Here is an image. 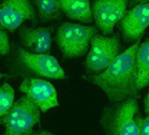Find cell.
Masks as SVG:
<instances>
[{
	"label": "cell",
	"mask_w": 149,
	"mask_h": 135,
	"mask_svg": "<svg viewBox=\"0 0 149 135\" xmlns=\"http://www.w3.org/2000/svg\"><path fill=\"white\" fill-rule=\"evenodd\" d=\"M140 40L131 45L98 75L84 77L88 82L98 86L112 103L121 102L138 96L135 77V57Z\"/></svg>",
	"instance_id": "6da1fadb"
},
{
	"label": "cell",
	"mask_w": 149,
	"mask_h": 135,
	"mask_svg": "<svg viewBox=\"0 0 149 135\" xmlns=\"http://www.w3.org/2000/svg\"><path fill=\"white\" fill-rule=\"evenodd\" d=\"M98 32L96 26L63 22L58 27L54 40L65 59H74L87 54L91 39Z\"/></svg>",
	"instance_id": "7a4b0ae2"
},
{
	"label": "cell",
	"mask_w": 149,
	"mask_h": 135,
	"mask_svg": "<svg viewBox=\"0 0 149 135\" xmlns=\"http://www.w3.org/2000/svg\"><path fill=\"white\" fill-rule=\"evenodd\" d=\"M139 111L136 97H130L104 110L101 125L106 135H139L135 120Z\"/></svg>",
	"instance_id": "3957f363"
},
{
	"label": "cell",
	"mask_w": 149,
	"mask_h": 135,
	"mask_svg": "<svg viewBox=\"0 0 149 135\" xmlns=\"http://www.w3.org/2000/svg\"><path fill=\"white\" fill-rule=\"evenodd\" d=\"M40 120V108L27 97H21L14 103L9 112L0 119L6 127L3 135H31Z\"/></svg>",
	"instance_id": "277c9868"
},
{
	"label": "cell",
	"mask_w": 149,
	"mask_h": 135,
	"mask_svg": "<svg viewBox=\"0 0 149 135\" xmlns=\"http://www.w3.org/2000/svg\"><path fill=\"white\" fill-rule=\"evenodd\" d=\"M121 44L117 34L106 36L96 34L91 41L84 67L90 75H98L104 71L110 64L120 54Z\"/></svg>",
	"instance_id": "5b68a950"
},
{
	"label": "cell",
	"mask_w": 149,
	"mask_h": 135,
	"mask_svg": "<svg viewBox=\"0 0 149 135\" xmlns=\"http://www.w3.org/2000/svg\"><path fill=\"white\" fill-rule=\"evenodd\" d=\"M128 5L129 0H93L92 17L104 35H113L114 28L125 15Z\"/></svg>",
	"instance_id": "8992f818"
},
{
	"label": "cell",
	"mask_w": 149,
	"mask_h": 135,
	"mask_svg": "<svg viewBox=\"0 0 149 135\" xmlns=\"http://www.w3.org/2000/svg\"><path fill=\"white\" fill-rule=\"evenodd\" d=\"M17 54L21 65L36 77L56 80L67 78L58 61L50 54L30 53L20 47H18Z\"/></svg>",
	"instance_id": "52a82bcc"
},
{
	"label": "cell",
	"mask_w": 149,
	"mask_h": 135,
	"mask_svg": "<svg viewBox=\"0 0 149 135\" xmlns=\"http://www.w3.org/2000/svg\"><path fill=\"white\" fill-rule=\"evenodd\" d=\"M26 20L38 22L31 0H2L0 3V29L14 32Z\"/></svg>",
	"instance_id": "ba28073f"
},
{
	"label": "cell",
	"mask_w": 149,
	"mask_h": 135,
	"mask_svg": "<svg viewBox=\"0 0 149 135\" xmlns=\"http://www.w3.org/2000/svg\"><path fill=\"white\" fill-rule=\"evenodd\" d=\"M148 26L149 2L139 4L132 7L118 24L121 38L128 45H132L140 40Z\"/></svg>",
	"instance_id": "9c48e42d"
},
{
	"label": "cell",
	"mask_w": 149,
	"mask_h": 135,
	"mask_svg": "<svg viewBox=\"0 0 149 135\" xmlns=\"http://www.w3.org/2000/svg\"><path fill=\"white\" fill-rule=\"evenodd\" d=\"M19 90L27 96L43 112L59 104L55 88L46 80L26 78L21 83Z\"/></svg>",
	"instance_id": "30bf717a"
},
{
	"label": "cell",
	"mask_w": 149,
	"mask_h": 135,
	"mask_svg": "<svg viewBox=\"0 0 149 135\" xmlns=\"http://www.w3.org/2000/svg\"><path fill=\"white\" fill-rule=\"evenodd\" d=\"M53 26L48 27H27L21 26L19 29L20 44L34 54H47L52 44Z\"/></svg>",
	"instance_id": "8fae6325"
},
{
	"label": "cell",
	"mask_w": 149,
	"mask_h": 135,
	"mask_svg": "<svg viewBox=\"0 0 149 135\" xmlns=\"http://www.w3.org/2000/svg\"><path fill=\"white\" fill-rule=\"evenodd\" d=\"M61 10L72 20L84 24H92L94 22L90 0H61Z\"/></svg>",
	"instance_id": "7c38bea8"
},
{
	"label": "cell",
	"mask_w": 149,
	"mask_h": 135,
	"mask_svg": "<svg viewBox=\"0 0 149 135\" xmlns=\"http://www.w3.org/2000/svg\"><path fill=\"white\" fill-rule=\"evenodd\" d=\"M135 77L138 90L149 85V40L138 48L135 57Z\"/></svg>",
	"instance_id": "4fadbf2b"
},
{
	"label": "cell",
	"mask_w": 149,
	"mask_h": 135,
	"mask_svg": "<svg viewBox=\"0 0 149 135\" xmlns=\"http://www.w3.org/2000/svg\"><path fill=\"white\" fill-rule=\"evenodd\" d=\"M38 19L40 23L58 20L62 16L61 0H34Z\"/></svg>",
	"instance_id": "5bb4252c"
},
{
	"label": "cell",
	"mask_w": 149,
	"mask_h": 135,
	"mask_svg": "<svg viewBox=\"0 0 149 135\" xmlns=\"http://www.w3.org/2000/svg\"><path fill=\"white\" fill-rule=\"evenodd\" d=\"M14 104V90L7 83L0 87V118L6 116Z\"/></svg>",
	"instance_id": "9a60e30c"
},
{
	"label": "cell",
	"mask_w": 149,
	"mask_h": 135,
	"mask_svg": "<svg viewBox=\"0 0 149 135\" xmlns=\"http://www.w3.org/2000/svg\"><path fill=\"white\" fill-rule=\"evenodd\" d=\"M10 52L9 35L6 30L0 29V54L6 55Z\"/></svg>",
	"instance_id": "2e32d148"
},
{
	"label": "cell",
	"mask_w": 149,
	"mask_h": 135,
	"mask_svg": "<svg viewBox=\"0 0 149 135\" xmlns=\"http://www.w3.org/2000/svg\"><path fill=\"white\" fill-rule=\"evenodd\" d=\"M135 120L139 128V135H149V115L145 118L136 115Z\"/></svg>",
	"instance_id": "e0dca14e"
},
{
	"label": "cell",
	"mask_w": 149,
	"mask_h": 135,
	"mask_svg": "<svg viewBox=\"0 0 149 135\" xmlns=\"http://www.w3.org/2000/svg\"><path fill=\"white\" fill-rule=\"evenodd\" d=\"M147 2H149V0H129L128 8H132L139 4H144V3H147Z\"/></svg>",
	"instance_id": "ac0fdd59"
},
{
	"label": "cell",
	"mask_w": 149,
	"mask_h": 135,
	"mask_svg": "<svg viewBox=\"0 0 149 135\" xmlns=\"http://www.w3.org/2000/svg\"><path fill=\"white\" fill-rule=\"evenodd\" d=\"M144 107H145V111L147 115H149V92L146 94L145 99H144Z\"/></svg>",
	"instance_id": "d6986e66"
},
{
	"label": "cell",
	"mask_w": 149,
	"mask_h": 135,
	"mask_svg": "<svg viewBox=\"0 0 149 135\" xmlns=\"http://www.w3.org/2000/svg\"><path fill=\"white\" fill-rule=\"evenodd\" d=\"M33 135H54V134L51 133V132H48V131H41V132H37V133H35V134H33Z\"/></svg>",
	"instance_id": "ffe728a7"
},
{
	"label": "cell",
	"mask_w": 149,
	"mask_h": 135,
	"mask_svg": "<svg viewBox=\"0 0 149 135\" xmlns=\"http://www.w3.org/2000/svg\"><path fill=\"white\" fill-rule=\"evenodd\" d=\"M4 77H6V75H4V74H2V73H0V80H1Z\"/></svg>",
	"instance_id": "44dd1931"
},
{
	"label": "cell",
	"mask_w": 149,
	"mask_h": 135,
	"mask_svg": "<svg viewBox=\"0 0 149 135\" xmlns=\"http://www.w3.org/2000/svg\"><path fill=\"white\" fill-rule=\"evenodd\" d=\"M1 1H2V0H0V3H1Z\"/></svg>",
	"instance_id": "7402d4cb"
}]
</instances>
